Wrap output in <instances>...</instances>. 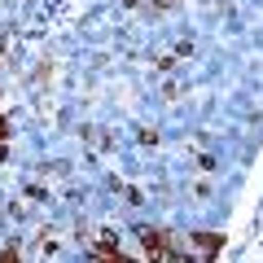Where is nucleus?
<instances>
[{
    "instance_id": "nucleus-1",
    "label": "nucleus",
    "mask_w": 263,
    "mask_h": 263,
    "mask_svg": "<svg viewBox=\"0 0 263 263\" xmlns=\"http://www.w3.org/2000/svg\"><path fill=\"white\" fill-rule=\"evenodd\" d=\"M141 241H145V250H149L154 259L171 254V241H162V233H154V228H145V233H141Z\"/></svg>"
}]
</instances>
